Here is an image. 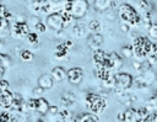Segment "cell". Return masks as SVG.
Instances as JSON below:
<instances>
[{
	"mask_svg": "<svg viewBox=\"0 0 157 122\" xmlns=\"http://www.w3.org/2000/svg\"><path fill=\"white\" fill-rule=\"evenodd\" d=\"M152 47H153V42L151 41L150 37L139 36V37L134 38V41H132L134 57H136L139 60H144L152 53Z\"/></svg>",
	"mask_w": 157,
	"mask_h": 122,
	"instance_id": "cell-1",
	"label": "cell"
},
{
	"mask_svg": "<svg viewBox=\"0 0 157 122\" xmlns=\"http://www.w3.org/2000/svg\"><path fill=\"white\" fill-rule=\"evenodd\" d=\"M118 15H119V18L128 23L129 26H137L141 23V16L140 14L137 12V10L131 6L130 4H121L119 7H118Z\"/></svg>",
	"mask_w": 157,
	"mask_h": 122,
	"instance_id": "cell-2",
	"label": "cell"
},
{
	"mask_svg": "<svg viewBox=\"0 0 157 122\" xmlns=\"http://www.w3.org/2000/svg\"><path fill=\"white\" fill-rule=\"evenodd\" d=\"M85 102H86L87 108H90V111L96 115H101L108 106L107 100L103 96L94 94V92H88L85 96Z\"/></svg>",
	"mask_w": 157,
	"mask_h": 122,
	"instance_id": "cell-3",
	"label": "cell"
},
{
	"mask_svg": "<svg viewBox=\"0 0 157 122\" xmlns=\"http://www.w3.org/2000/svg\"><path fill=\"white\" fill-rule=\"evenodd\" d=\"M114 78H115V87H114L115 92L123 94L125 90H128V89H130L132 86L134 76L131 74H129V73L118 71V73L114 74Z\"/></svg>",
	"mask_w": 157,
	"mask_h": 122,
	"instance_id": "cell-4",
	"label": "cell"
},
{
	"mask_svg": "<svg viewBox=\"0 0 157 122\" xmlns=\"http://www.w3.org/2000/svg\"><path fill=\"white\" fill-rule=\"evenodd\" d=\"M29 25L26 22V21H15L11 26H10V33L13 38H17V39H21V38H25L28 33H29Z\"/></svg>",
	"mask_w": 157,
	"mask_h": 122,
	"instance_id": "cell-5",
	"label": "cell"
},
{
	"mask_svg": "<svg viewBox=\"0 0 157 122\" xmlns=\"http://www.w3.org/2000/svg\"><path fill=\"white\" fill-rule=\"evenodd\" d=\"M93 63L96 65V68H99V67H104L107 69H113L112 67V60H110V55L108 53H105L103 49H96L93 51Z\"/></svg>",
	"mask_w": 157,
	"mask_h": 122,
	"instance_id": "cell-6",
	"label": "cell"
},
{
	"mask_svg": "<svg viewBox=\"0 0 157 122\" xmlns=\"http://www.w3.org/2000/svg\"><path fill=\"white\" fill-rule=\"evenodd\" d=\"M88 11V1L87 0H74L71 6V15L74 18H82L86 16Z\"/></svg>",
	"mask_w": 157,
	"mask_h": 122,
	"instance_id": "cell-7",
	"label": "cell"
},
{
	"mask_svg": "<svg viewBox=\"0 0 157 122\" xmlns=\"http://www.w3.org/2000/svg\"><path fill=\"white\" fill-rule=\"evenodd\" d=\"M45 23H47V27L54 30V31H60L64 28L65 23L61 18V15L60 12H50L48 16H47V20H45Z\"/></svg>",
	"mask_w": 157,
	"mask_h": 122,
	"instance_id": "cell-8",
	"label": "cell"
},
{
	"mask_svg": "<svg viewBox=\"0 0 157 122\" xmlns=\"http://www.w3.org/2000/svg\"><path fill=\"white\" fill-rule=\"evenodd\" d=\"M119 121H129V122H137L141 121V116L139 113V108H135L132 106L128 107L124 112H120L117 117Z\"/></svg>",
	"mask_w": 157,
	"mask_h": 122,
	"instance_id": "cell-9",
	"label": "cell"
},
{
	"mask_svg": "<svg viewBox=\"0 0 157 122\" xmlns=\"http://www.w3.org/2000/svg\"><path fill=\"white\" fill-rule=\"evenodd\" d=\"M66 79L71 85H80L83 79V70L80 67H72L66 70Z\"/></svg>",
	"mask_w": 157,
	"mask_h": 122,
	"instance_id": "cell-10",
	"label": "cell"
},
{
	"mask_svg": "<svg viewBox=\"0 0 157 122\" xmlns=\"http://www.w3.org/2000/svg\"><path fill=\"white\" fill-rule=\"evenodd\" d=\"M12 99H13V94L9 89L1 90V92H0V108L11 110Z\"/></svg>",
	"mask_w": 157,
	"mask_h": 122,
	"instance_id": "cell-11",
	"label": "cell"
},
{
	"mask_svg": "<svg viewBox=\"0 0 157 122\" xmlns=\"http://www.w3.org/2000/svg\"><path fill=\"white\" fill-rule=\"evenodd\" d=\"M103 43V37L98 32H92L90 36H87V44L91 49L96 51L98 49Z\"/></svg>",
	"mask_w": 157,
	"mask_h": 122,
	"instance_id": "cell-12",
	"label": "cell"
},
{
	"mask_svg": "<svg viewBox=\"0 0 157 122\" xmlns=\"http://www.w3.org/2000/svg\"><path fill=\"white\" fill-rule=\"evenodd\" d=\"M49 107H50V105L44 97H42V96L36 97V111L34 112L39 113L40 116H45L49 111Z\"/></svg>",
	"mask_w": 157,
	"mask_h": 122,
	"instance_id": "cell-13",
	"label": "cell"
},
{
	"mask_svg": "<svg viewBox=\"0 0 157 122\" xmlns=\"http://www.w3.org/2000/svg\"><path fill=\"white\" fill-rule=\"evenodd\" d=\"M88 26H86L85 23H76L72 27V33L76 38H85L88 36Z\"/></svg>",
	"mask_w": 157,
	"mask_h": 122,
	"instance_id": "cell-14",
	"label": "cell"
},
{
	"mask_svg": "<svg viewBox=\"0 0 157 122\" xmlns=\"http://www.w3.org/2000/svg\"><path fill=\"white\" fill-rule=\"evenodd\" d=\"M113 5H114L113 0H93V6L99 12H104V11L112 9Z\"/></svg>",
	"mask_w": 157,
	"mask_h": 122,
	"instance_id": "cell-15",
	"label": "cell"
},
{
	"mask_svg": "<svg viewBox=\"0 0 157 122\" xmlns=\"http://www.w3.org/2000/svg\"><path fill=\"white\" fill-rule=\"evenodd\" d=\"M50 75L54 81H63L66 79V70L63 67H54L50 70Z\"/></svg>",
	"mask_w": 157,
	"mask_h": 122,
	"instance_id": "cell-16",
	"label": "cell"
},
{
	"mask_svg": "<svg viewBox=\"0 0 157 122\" xmlns=\"http://www.w3.org/2000/svg\"><path fill=\"white\" fill-rule=\"evenodd\" d=\"M53 84H54V79L52 78L50 74H42L38 78V85L42 86L44 90L45 89H52Z\"/></svg>",
	"mask_w": 157,
	"mask_h": 122,
	"instance_id": "cell-17",
	"label": "cell"
},
{
	"mask_svg": "<svg viewBox=\"0 0 157 122\" xmlns=\"http://www.w3.org/2000/svg\"><path fill=\"white\" fill-rule=\"evenodd\" d=\"M109 55H110L113 69H120L124 64V58L120 54H118L117 52H112V53H109Z\"/></svg>",
	"mask_w": 157,
	"mask_h": 122,
	"instance_id": "cell-18",
	"label": "cell"
},
{
	"mask_svg": "<svg viewBox=\"0 0 157 122\" xmlns=\"http://www.w3.org/2000/svg\"><path fill=\"white\" fill-rule=\"evenodd\" d=\"M72 121H80V122H98V121H99V117H98L96 113L90 112V113H82V115H80V117L72 118Z\"/></svg>",
	"mask_w": 157,
	"mask_h": 122,
	"instance_id": "cell-19",
	"label": "cell"
},
{
	"mask_svg": "<svg viewBox=\"0 0 157 122\" xmlns=\"http://www.w3.org/2000/svg\"><path fill=\"white\" fill-rule=\"evenodd\" d=\"M69 53V47L65 43H60L55 47V52H54V57L58 59H63Z\"/></svg>",
	"mask_w": 157,
	"mask_h": 122,
	"instance_id": "cell-20",
	"label": "cell"
},
{
	"mask_svg": "<svg viewBox=\"0 0 157 122\" xmlns=\"http://www.w3.org/2000/svg\"><path fill=\"white\" fill-rule=\"evenodd\" d=\"M60 101H61V104H63L65 107H67V106H71V105L76 101V96H75L72 92L66 91V92H64V94H63V96H61Z\"/></svg>",
	"mask_w": 157,
	"mask_h": 122,
	"instance_id": "cell-21",
	"label": "cell"
},
{
	"mask_svg": "<svg viewBox=\"0 0 157 122\" xmlns=\"http://www.w3.org/2000/svg\"><path fill=\"white\" fill-rule=\"evenodd\" d=\"M110 69H107V68H104V67H99V68H97V70H96V76L99 79V80H102V81H104V80H107L108 78H110Z\"/></svg>",
	"mask_w": 157,
	"mask_h": 122,
	"instance_id": "cell-22",
	"label": "cell"
},
{
	"mask_svg": "<svg viewBox=\"0 0 157 122\" xmlns=\"http://www.w3.org/2000/svg\"><path fill=\"white\" fill-rule=\"evenodd\" d=\"M10 21L9 18H6L5 16L0 15V32H6L10 31Z\"/></svg>",
	"mask_w": 157,
	"mask_h": 122,
	"instance_id": "cell-23",
	"label": "cell"
},
{
	"mask_svg": "<svg viewBox=\"0 0 157 122\" xmlns=\"http://www.w3.org/2000/svg\"><path fill=\"white\" fill-rule=\"evenodd\" d=\"M120 55L123 58H130V57H132L134 55V53H132V46H124V47H121Z\"/></svg>",
	"mask_w": 157,
	"mask_h": 122,
	"instance_id": "cell-24",
	"label": "cell"
},
{
	"mask_svg": "<svg viewBox=\"0 0 157 122\" xmlns=\"http://www.w3.org/2000/svg\"><path fill=\"white\" fill-rule=\"evenodd\" d=\"M17 118L13 117V115L11 112H9L7 110L6 111H2L0 113V121H6V122H10V121H16Z\"/></svg>",
	"mask_w": 157,
	"mask_h": 122,
	"instance_id": "cell-25",
	"label": "cell"
},
{
	"mask_svg": "<svg viewBox=\"0 0 157 122\" xmlns=\"http://www.w3.org/2000/svg\"><path fill=\"white\" fill-rule=\"evenodd\" d=\"M20 57H21V59L25 60V62H31V60L33 59L34 55H33V53H32L31 51H28V49H23V51H21Z\"/></svg>",
	"mask_w": 157,
	"mask_h": 122,
	"instance_id": "cell-26",
	"label": "cell"
},
{
	"mask_svg": "<svg viewBox=\"0 0 157 122\" xmlns=\"http://www.w3.org/2000/svg\"><path fill=\"white\" fill-rule=\"evenodd\" d=\"M147 31H148V37L157 41V21L152 22V25L150 26V28Z\"/></svg>",
	"mask_w": 157,
	"mask_h": 122,
	"instance_id": "cell-27",
	"label": "cell"
},
{
	"mask_svg": "<svg viewBox=\"0 0 157 122\" xmlns=\"http://www.w3.org/2000/svg\"><path fill=\"white\" fill-rule=\"evenodd\" d=\"M26 39L28 43L31 44H37L38 41H39V37H38V33L37 32H29L27 36H26Z\"/></svg>",
	"mask_w": 157,
	"mask_h": 122,
	"instance_id": "cell-28",
	"label": "cell"
},
{
	"mask_svg": "<svg viewBox=\"0 0 157 122\" xmlns=\"http://www.w3.org/2000/svg\"><path fill=\"white\" fill-rule=\"evenodd\" d=\"M59 12H60L61 18H63V21H64V23H65V25H66V23H69V22H71V20L74 18L70 11H66V10H64V9H63V10H61V11H59Z\"/></svg>",
	"mask_w": 157,
	"mask_h": 122,
	"instance_id": "cell-29",
	"label": "cell"
},
{
	"mask_svg": "<svg viewBox=\"0 0 157 122\" xmlns=\"http://www.w3.org/2000/svg\"><path fill=\"white\" fill-rule=\"evenodd\" d=\"M139 7L146 14V12H151V4L147 0H140L139 1Z\"/></svg>",
	"mask_w": 157,
	"mask_h": 122,
	"instance_id": "cell-30",
	"label": "cell"
},
{
	"mask_svg": "<svg viewBox=\"0 0 157 122\" xmlns=\"http://www.w3.org/2000/svg\"><path fill=\"white\" fill-rule=\"evenodd\" d=\"M99 28H101V23L98 22V20H92V21H90V23H88V30H90L91 32H98Z\"/></svg>",
	"mask_w": 157,
	"mask_h": 122,
	"instance_id": "cell-31",
	"label": "cell"
},
{
	"mask_svg": "<svg viewBox=\"0 0 157 122\" xmlns=\"http://www.w3.org/2000/svg\"><path fill=\"white\" fill-rule=\"evenodd\" d=\"M58 115H59L60 120H63V121H69V120H71V112H70L69 110H61V111L58 112Z\"/></svg>",
	"mask_w": 157,
	"mask_h": 122,
	"instance_id": "cell-32",
	"label": "cell"
},
{
	"mask_svg": "<svg viewBox=\"0 0 157 122\" xmlns=\"http://www.w3.org/2000/svg\"><path fill=\"white\" fill-rule=\"evenodd\" d=\"M103 85L105 87H109V89H114L115 87V78L114 75H110V78H108L107 80L103 81Z\"/></svg>",
	"mask_w": 157,
	"mask_h": 122,
	"instance_id": "cell-33",
	"label": "cell"
},
{
	"mask_svg": "<svg viewBox=\"0 0 157 122\" xmlns=\"http://www.w3.org/2000/svg\"><path fill=\"white\" fill-rule=\"evenodd\" d=\"M34 30H36V32L43 33V32H45V30H47V25H44L42 21H38V22L34 25Z\"/></svg>",
	"mask_w": 157,
	"mask_h": 122,
	"instance_id": "cell-34",
	"label": "cell"
},
{
	"mask_svg": "<svg viewBox=\"0 0 157 122\" xmlns=\"http://www.w3.org/2000/svg\"><path fill=\"white\" fill-rule=\"evenodd\" d=\"M144 121H145V122H157V110H156L155 112H152V113H148V115L145 117Z\"/></svg>",
	"mask_w": 157,
	"mask_h": 122,
	"instance_id": "cell-35",
	"label": "cell"
},
{
	"mask_svg": "<svg viewBox=\"0 0 157 122\" xmlns=\"http://www.w3.org/2000/svg\"><path fill=\"white\" fill-rule=\"evenodd\" d=\"M139 113H140V116H141V121H144L145 117H146L150 112H148L147 107H139Z\"/></svg>",
	"mask_w": 157,
	"mask_h": 122,
	"instance_id": "cell-36",
	"label": "cell"
},
{
	"mask_svg": "<svg viewBox=\"0 0 157 122\" xmlns=\"http://www.w3.org/2000/svg\"><path fill=\"white\" fill-rule=\"evenodd\" d=\"M43 92H44V89L42 87V86H36L34 87V90H33V95L36 96V97H38V96H42L43 95Z\"/></svg>",
	"mask_w": 157,
	"mask_h": 122,
	"instance_id": "cell-37",
	"label": "cell"
},
{
	"mask_svg": "<svg viewBox=\"0 0 157 122\" xmlns=\"http://www.w3.org/2000/svg\"><path fill=\"white\" fill-rule=\"evenodd\" d=\"M147 58H148V60L151 62L152 65H157V51H156L153 54H150Z\"/></svg>",
	"mask_w": 157,
	"mask_h": 122,
	"instance_id": "cell-38",
	"label": "cell"
},
{
	"mask_svg": "<svg viewBox=\"0 0 157 122\" xmlns=\"http://www.w3.org/2000/svg\"><path fill=\"white\" fill-rule=\"evenodd\" d=\"M147 104L150 106H152V107H157V95L155 94L153 96H151V99L147 101Z\"/></svg>",
	"mask_w": 157,
	"mask_h": 122,
	"instance_id": "cell-39",
	"label": "cell"
},
{
	"mask_svg": "<svg viewBox=\"0 0 157 122\" xmlns=\"http://www.w3.org/2000/svg\"><path fill=\"white\" fill-rule=\"evenodd\" d=\"M0 89H1V90H6V89H9V81L1 78V79H0Z\"/></svg>",
	"mask_w": 157,
	"mask_h": 122,
	"instance_id": "cell-40",
	"label": "cell"
},
{
	"mask_svg": "<svg viewBox=\"0 0 157 122\" xmlns=\"http://www.w3.org/2000/svg\"><path fill=\"white\" fill-rule=\"evenodd\" d=\"M132 65H134V69L135 70H137V71H141L142 70V62H134Z\"/></svg>",
	"mask_w": 157,
	"mask_h": 122,
	"instance_id": "cell-41",
	"label": "cell"
},
{
	"mask_svg": "<svg viewBox=\"0 0 157 122\" xmlns=\"http://www.w3.org/2000/svg\"><path fill=\"white\" fill-rule=\"evenodd\" d=\"M58 112H59L58 106H50V107H49L48 113H50V115H58Z\"/></svg>",
	"mask_w": 157,
	"mask_h": 122,
	"instance_id": "cell-42",
	"label": "cell"
},
{
	"mask_svg": "<svg viewBox=\"0 0 157 122\" xmlns=\"http://www.w3.org/2000/svg\"><path fill=\"white\" fill-rule=\"evenodd\" d=\"M6 69H7V68H6V67H5V65H4V64H2L1 62H0V79H1L2 76H4V74H5Z\"/></svg>",
	"mask_w": 157,
	"mask_h": 122,
	"instance_id": "cell-43",
	"label": "cell"
},
{
	"mask_svg": "<svg viewBox=\"0 0 157 122\" xmlns=\"http://www.w3.org/2000/svg\"><path fill=\"white\" fill-rule=\"evenodd\" d=\"M121 31H124V32H126V31H129V25L124 22V23L121 25Z\"/></svg>",
	"mask_w": 157,
	"mask_h": 122,
	"instance_id": "cell-44",
	"label": "cell"
},
{
	"mask_svg": "<svg viewBox=\"0 0 157 122\" xmlns=\"http://www.w3.org/2000/svg\"><path fill=\"white\" fill-rule=\"evenodd\" d=\"M65 44H66V46L70 48V47L72 46V41H66V42H65Z\"/></svg>",
	"mask_w": 157,
	"mask_h": 122,
	"instance_id": "cell-45",
	"label": "cell"
},
{
	"mask_svg": "<svg viewBox=\"0 0 157 122\" xmlns=\"http://www.w3.org/2000/svg\"><path fill=\"white\" fill-rule=\"evenodd\" d=\"M0 92H1V89H0Z\"/></svg>",
	"mask_w": 157,
	"mask_h": 122,
	"instance_id": "cell-46",
	"label": "cell"
},
{
	"mask_svg": "<svg viewBox=\"0 0 157 122\" xmlns=\"http://www.w3.org/2000/svg\"><path fill=\"white\" fill-rule=\"evenodd\" d=\"M156 75H157V73H156Z\"/></svg>",
	"mask_w": 157,
	"mask_h": 122,
	"instance_id": "cell-47",
	"label": "cell"
},
{
	"mask_svg": "<svg viewBox=\"0 0 157 122\" xmlns=\"http://www.w3.org/2000/svg\"><path fill=\"white\" fill-rule=\"evenodd\" d=\"M0 2H1V0H0Z\"/></svg>",
	"mask_w": 157,
	"mask_h": 122,
	"instance_id": "cell-48",
	"label": "cell"
},
{
	"mask_svg": "<svg viewBox=\"0 0 157 122\" xmlns=\"http://www.w3.org/2000/svg\"><path fill=\"white\" fill-rule=\"evenodd\" d=\"M156 95H157V92H156Z\"/></svg>",
	"mask_w": 157,
	"mask_h": 122,
	"instance_id": "cell-49",
	"label": "cell"
}]
</instances>
